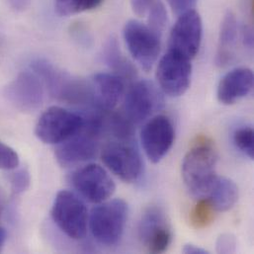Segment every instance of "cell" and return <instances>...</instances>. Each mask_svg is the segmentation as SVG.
Instances as JSON below:
<instances>
[{"instance_id":"obj_1","label":"cell","mask_w":254,"mask_h":254,"mask_svg":"<svg viewBox=\"0 0 254 254\" xmlns=\"http://www.w3.org/2000/svg\"><path fill=\"white\" fill-rule=\"evenodd\" d=\"M218 152L207 137H199L184 156L182 177L189 193L197 199L206 197L217 179Z\"/></svg>"},{"instance_id":"obj_2","label":"cell","mask_w":254,"mask_h":254,"mask_svg":"<svg viewBox=\"0 0 254 254\" xmlns=\"http://www.w3.org/2000/svg\"><path fill=\"white\" fill-rule=\"evenodd\" d=\"M31 67L57 100L70 104L92 103L90 84L73 77L46 60L35 61Z\"/></svg>"},{"instance_id":"obj_3","label":"cell","mask_w":254,"mask_h":254,"mask_svg":"<svg viewBox=\"0 0 254 254\" xmlns=\"http://www.w3.org/2000/svg\"><path fill=\"white\" fill-rule=\"evenodd\" d=\"M127 219V203L122 199H114L95 207L88 225L93 238L99 244L113 247L122 239Z\"/></svg>"},{"instance_id":"obj_4","label":"cell","mask_w":254,"mask_h":254,"mask_svg":"<svg viewBox=\"0 0 254 254\" xmlns=\"http://www.w3.org/2000/svg\"><path fill=\"white\" fill-rule=\"evenodd\" d=\"M52 218L69 239L82 240L87 233L88 212L83 201L73 192L63 190L55 198Z\"/></svg>"},{"instance_id":"obj_5","label":"cell","mask_w":254,"mask_h":254,"mask_svg":"<svg viewBox=\"0 0 254 254\" xmlns=\"http://www.w3.org/2000/svg\"><path fill=\"white\" fill-rule=\"evenodd\" d=\"M84 116L63 107L53 106L39 118L35 132L45 143L60 144L81 130Z\"/></svg>"},{"instance_id":"obj_6","label":"cell","mask_w":254,"mask_h":254,"mask_svg":"<svg viewBox=\"0 0 254 254\" xmlns=\"http://www.w3.org/2000/svg\"><path fill=\"white\" fill-rule=\"evenodd\" d=\"M123 37L133 60L143 70H150L160 53V36L141 22L129 20L124 27Z\"/></svg>"},{"instance_id":"obj_7","label":"cell","mask_w":254,"mask_h":254,"mask_svg":"<svg viewBox=\"0 0 254 254\" xmlns=\"http://www.w3.org/2000/svg\"><path fill=\"white\" fill-rule=\"evenodd\" d=\"M163 96L157 86L148 80L134 82L128 89L123 114L132 125H139L162 109Z\"/></svg>"},{"instance_id":"obj_8","label":"cell","mask_w":254,"mask_h":254,"mask_svg":"<svg viewBox=\"0 0 254 254\" xmlns=\"http://www.w3.org/2000/svg\"><path fill=\"white\" fill-rule=\"evenodd\" d=\"M101 157L107 168L126 183L136 182L142 174L140 154L130 141L117 140L106 144Z\"/></svg>"},{"instance_id":"obj_9","label":"cell","mask_w":254,"mask_h":254,"mask_svg":"<svg viewBox=\"0 0 254 254\" xmlns=\"http://www.w3.org/2000/svg\"><path fill=\"white\" fill-rule=\"evenodd\" d=\"M141 246L150 254H162L172 242V231L162 208L152 205L142 214L137 228Z\"/></svg>"},{"instance_id":"obj_10","label":"cell","mask_w":254,"mask_h":254,"mask_svg":"<svg viewBox=\"0 0 254 254\" xmlns=\"http://www.w3.org/2000/svg\"><path fill=\"white\" fill-rule=\"evenodd\" d=\"M191 61L172 51H168L160 59L156 69L159 87L171 97L186 93L191 83Z\"/></svg>"},{"instance_id":"obj_11","label":"cell","mask_w":254,"mask_h":254,"mask_svg":"<svg viewBox=\"0 0 254 254\" xmlns=\"http://www.w3.org/2000/svg\"><path fill=\"white\" fill-rule=\"evenodd\" d=\"M203 36L200 14L194 9L179 15L171 29L168 51L177 53L192 61L199 53Z\"/></svg>"},{"instance_id":"obj_12","label":"cell","mask_w":254,"mask_h":254,"mask_svg":"<svg viewBox=\"0 0 254 254\" xmlns=\"http://www.w3.org/2000/svg\"><path fill=\"white\" fill-rule=\"evenodd\" d=\"M71 183L82 197L95 204L107 201L116 190L113 179L98 164H87L77 169L71 176Z\"/></svg>"},{"instance_id":"obj_13","label":"cell","mask_w":254,"mask_h":254,"mask_svg":"<svg viewBox=\"0 0 254 254\" xmlns=\"http://www.w3.org/2000/svg\"><path fill=\"white\" fill-rule=\"evenodd\" d=\"M7 100L22 112L38 110L45 98V85L40 76L32 71H22L5 88Z\"/></svg>"},{"instance_id":"obj_14","label":"cell","mask_w":254,"mask_h":254,"mask_svg":"<svg viewBox=\"0 0 254 254\" xmlns=\"http://www.w3.org/2000/svg\"><path fill=\"white\" fill-rule=\"evenodd\" d=\"M140 139L147 158L153 163H158L174 143L175 129L171 120L164 115L152 117L143 125Z\"/></svg>"},{"instance_id":"obj_15","label":"cell","mask_w":254,"mask_h":254,"mask_svg":"<svg viewBox=\"0 0 254 254\" xmlns=\"http://www.w3.org/2000/svg\"><path fill=\"white\" fill-rule=\"evenodd\" d=\"M100 135L84 127L76 134L58 144L56 158L64 167H69L94 158L98 151Z\"/></svg>"},{"instance_id":"obj_16","label":"cell","mask_w":254,"mask_h":254,"mask_svg":"<svg viewBox=\"0 0 254 254\" xmlns=\"http://www.w3.org/2000/svg\"><path fill=\"white\" fill-rule=\"evenodd\" d=\"M92 104L103 112L112 111L125 92V81L115 73H96L90 83Z\"/></svg>"},{"instance_id":"obj_17","label":"cell","mask_w":254,"mask_h":254,"mask_svg":"<svg viewBox=\"0 0 254 254\" xmlns=\"http://www.w3.org/2000/svg\"><path fill=\"white\" fill-rule=\"evenodd\" d=\"M254 83V72L248 67H239L229 71L218 85L219 102L224 105L236 104L253 91Z\"/></svg>"},{"instance_id":"obj_18","label":"cell","mask_w":254,"mask_h":254,"mask_svg":"<svg viewBox=\"0 0 254 254\" xmlns=\"http://www.w3.org/2000/svg\"><path fill=\"white\" fill-rule=\"evenodd\" d=\"M238 37L239 26L237 17L232 11H228L221 25L216 54V64L219 67H226L234 61Z\"/></svg>"},{"instance_id":"obj_19","label":"cell","mask_w":254,"mask_h":254,"mask_svg":"<svg viewBox=\"0 0 254 254\" xmlns=\"http://www.w3.org/2000/svg\"><path fill=\"white\" fill-rule=\"evenodd\" d=\"M207 196L217 212H227L238 202L239 188L233 180L217 177Z\"/></svg>"},{"instance_id":"obj_20","label":"cell","mask_w":254,"mask_h":254,"mask_svg":"<svg viewBox=\"0 0 254 254\" xmlns=\"http://www.w3.org/2000/svg\"><path fill=\"white\" fill-rule=\"evenodd\" d=\"M103 58L109 67L115 71V74L123 78L124 81L132 80L135 78V68L122 54L118 42L115 38H111L106 43L103 52Z\"/></svg>"},{"instance_id":"obj_21","label":"cell","mask_w":254,"mask_h":254,"mask_svg":"<svg viewBox=\"0 0 254 254\" xmlns=\"http://www.w3.org/2000/svg\"><path fill=\"white\" fill-rule=\"evenodd\" d=\"M216 213L217 211L208 198H200L190 213V223L198 230L208 228L214 222Z\"/></svg>"},{"instance_id":"obj_22","label":"cell","mask_w":254,"mask_h":254,"mask_svg":"<svg viewBox=\"0 0 254 254\" xmlns=\"http://www.w3.org/2000/svg\"><path fill=\"white\" fill-rule=\"evenodd\" d=\"M103 0H56L55 8L61 16L76 15L98 7Z\"/></svg>"},{"instance_id":"obj_23","label":"cell","mask_w":254,"mask_h":254,"mask_svg":"<svg viewBox=\"0 0 254 254\" xmlns=\"http://www.w3.org/2000/svg\"><path fill=\"white\" fill-rule=\"evenodd\" d=\"M148 27L157 35L161 36L164 31L168 18L164 4L160 0H154L148 10Z\"/></svg>"},{"instance_id":"obj_24","label":"cell","mask_w":254,"mask_h":254,"mask_svg":"<svg viewBox=\"0 0 254 254\" xmlns=\"http://www.w3.org/2000/svg\"><path fill=\"white\" fill-rule=\"evenodd\" d=\"M233 140L237 148H239L250 159L254 158V131L252 127H241L237 128L233 135Z\"/></svg>"},{"instance_id":"obj_25","label":"cell","mask_w":254,"mask_h":254,"mask_svg":"<svg viewBox=\"0 0 254 254\" xmlns=\"http://www.w3.org/2000/svg\"><path fill=\"white\" fill-rule=\"evenodd\" d=\"M19 165V156L17 152L0 141V169L12 170Z\"/></svg>"},{"instance_id":"obj_26","label":"cell","mask_w":254,"mask_h":254,"mask_svg":"<svg viewBox=\"0 0 254 254\" xmlns=\"http://www.w3.org/2000/svg\"><path fill=\"white\" fill-rule=\"evenodd\" d=\"M10 181H11L13 192L15 194H21L29 188L31 177L28 170L25 168H22L17 170L15 173H13Z\"/></svg>"},{"instance_id":"obj_27","label":"cell","mask_w":254,"mask_h":254,"mask_svg":"<svg viewBox=\"0 0 254 254\" xmlns=\"http://www.w3.org/2000/svg\"><path fill=\"white\" fill-rule=\"evenodd\" d=\"M238 242L235 236L231 234H224L220 236L217 241V252L219 254H235Z\"/></svg>"},{"instance_id":"obj_28","label":"cell","mask_w":254,"mask_h":254,"mask_svg":"<svg viewBox=\"0 0 254 254\" xmlns=\"http://www.w3.org/2000/svg\"><path fill=\"white\" fill-rule=\"evenodd\" d=\"M167 1L171 9L173 10V12L178 15L188 10H192L197 3V0H167Z\"/></svg>"},{"instance_id":"obj_29","label":"cell","mask_w":254,"mask_h":254,"mask_svg":"<svg viewBox=\"0 0 254 254\" xmlns=\"http://www.w3.org/2000/svg\"><path fill=\"white\" fill-rule=\"evenodd\" d=\"M154 0H130V6L133 13L139 17L144 16Z\"/></svg>"},{"instance_id":"obj_30","label":"cell","mask_w":254,"mask_h":254,"mask_svg":"<svg viewBox=\"0 0 254 254\" xmlns=\"http://www.w3.org/2000/svg\"><path fill=\"white\" fill-rule=\"evenodd\" d=\"M243 42L249 50L254 49V30L252 27H245L243 29Z\"/></svg>"},{"instance_id":"obj_31","label":"cell","mask_w":254,"mask_h":254,"mask_svg":"<svg viewBox=\"0 0 254 254\" xmlns=\"http://www.w3.org/2000/svg\"><path fill=\"white\" fill-rule=\"evenodd\" d=\"M183 254H208L209 253L202 249V248H199L195 245H192V244H188V245H185V247L183 248L182 250Z\"/></svg>"},{"instance_id":"obj_32","label":"cell","mask_w":254,"mask_h":254,"mask_svg":"<svg viewBox=\"0 0 254 254\" xmlns=\"http://www.w3.org/2000/svg\"><path fill=\"white\" fill-rule=\"evenodd\" d=\"M9 1H10L11 5H12L15 9H17V10H23V9H25V8L28 6L30 0H9Z\"/></svg>"},{"instance_id":"obj_33","label":"cell","mask_w":254,"mask_h":254,"mask_svg":"<svg viewBox=\"0 0 254 254\" xmlns=\"http://www.w3.org/2000/svg\"><path fill=\"white\" fill-rule=\"evenodd\" d=\"M6 238H7L6 231H5L4 228H2V227L0 226V252H1L3 246H4L5 242H6Z\"/></svg>"}]
</instances>
